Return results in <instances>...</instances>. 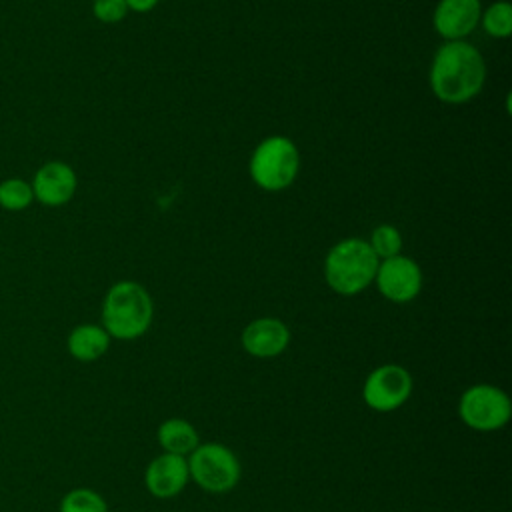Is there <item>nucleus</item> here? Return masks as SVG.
<instances>
[{
    "instance_id": "nucleus-1",
    "label": "nucleus",
    "mask_w": 512,
    "mask_h": 512,
    "mask_svg": "<svg viewBox=\"0 0 512 512\" xmlns=\"http://www.w3.org/2000/svg\"><path fill=\"white\" fill-rule=\"evenodd\" d=\"M486 64L480 52L464 40H448L432 60L430 86L438 100L464 104L484 86Z\"/></svg>"
},
{
    "instance_id": "nucleus-2",
    "label": "nucleus",
    "mask_w": 512,
    "mask_h": 512,
    "mask_svg": "<svg viewBox=\"0 0 512 512\" xmlns=\"http://www.w3.org/2000/svg\"><path fill=\"white\" fill-rule=\"evenodd\" d=\"M152 298L146 288L132 280L116 282L102 302V328L110 338L134 340L152 322Z\"/></svg>"
},
{
    "instance_id": "nucleus-3",
    "label": "nucleus",
    "mask_w": 512,
    "mask_h": 512,
    "mask_svg": "<svg viewBox=\"0 0 512 512\" xmlns=\"http://www.w3.org/2000/svg\"><path fill=\"white\" fill-rule=\"evenodd\" d=\"M378 262L366 240L346 238L330 248L324 262V276L334 292L354 296L374 282Z\"/></svg>"
},
{
    "instance_id": "nucleus-4",
    "label": "nucleus",
    "mask_w": 512,
    "mask_h": 512,
    "mask_svg": "<svg viewBox=\"0 0 512 512\" xmlns=\"http://www.w3.org/2000/svg\"><path fill=\"white\" fill-rule=\"evenodd\" d=\"M298 166L300 154L294 142L284 136H270L262 140L252 152L250 176L260 188L278 192L294 182Z\"/></svg>"
},
{
    "instance_id": "nucleus-5",
    "label": "nucleus",
    "mask_w": 512,
    "mask_h": 512,
    "mask_svg": "<svg viewBox=\"0 0 512 512\" xmlns=\"http://www.w3.org/2000/svg\"><path fill=\"white\" fill-rule=\"evenodd\" d=\"M190 478L206 492L224 494L240 480V462L236 454L218 442L198 444L186 458Z\"/></svg>"
},
{
    "instance_id": "nucleus-6",
    "label": "nucleus",
    "mask_w": 512,
    "mask_h": 512,
    "mask_svg": "<svg viewBox=\"0 0 512 512\" xmlns=\"http://www.w3.org/2000/svg\"><path fill=\"white\" fill-rule=\"evenodd\" d=\"M460 420L478 432H494L508 424L512 404L504 390L492 384H474L458 400Z\"/></svg>"
},
{
    "instance_id": "nucleus-7",
    "label": "nucleus",
    "mask_w": 512,
    "mask_h": 512,
    "mask_svg": "<svg viewBox=\"0 0 512 512\" xmlns=\"http://www.w3.org/2000/svg\"><path fill=\"white\" fill-rule=\"evenodd\" d=\"M412 394V376L400 364H382L374 368L362 386V400L376 412L400 408Z\"/></svg>"
},
{
    "instance_id": "nucleus-8",
    "label": "nucleus",
    "mask_w": 512,
    "mask_h": 512,
    "mask_svg": "<svg viewBox=\"0 0 512 512\" xmlns=\"http://www.w3.org/2000/svg\"><path fill=\"white\" fill-rule=\"evenodd\" d=\"M374 282L384 298L404 304L418 296L422 288V272L412 258L398 254L378 262Z\"/></svg>"
},
{
    "instance_id": "nucleus-9",
    "label": "nucleus",
    "mask_w": 512,
    "mask_h": 512,
    "mask_svg": "<svg viewBox=\"0 0 512 512\" xmlns=\"http://www.w3.org/2000/svg\"><path fill=\"white\" fill-rule=\"evenodd\" d=\"M30 186L36 202L50 208H58L72 200L78 186V178L70 164L62 160H50L34 172Z\"/></svg>"
},
{
    "instance_id": "nucleus-10",
    "label": "nucleus",
    "mask_w": 512,
    "mask_h": 512,
    "mask_svg": "<svg viewBox=\"0 0 512 512\" xmlns=\"http://www.w3.org/2000/svg\"><path fill=\"white\" fill-rule=\"evenodd\" d=\"M188 480H190V472H188L186 458L168 454V452H162L160 456H156L144 472V484L148 492L160 500L178 496L188 484Z\"/></svg>"
},
{
    "instance_id": "nucleus-11",
    "label": "nucleus",
    "mask_w": 512,
    "mask_h": 512,
    "mask_svg": "<svg viewBox=\"0 0 512 512\" xmlns=\"http://www.w3.org/2000/svg\"><path fill=\"white\" fill-rule=\"evenodd\" d=\"M480 0H440L434 8V28L446 40L468 36L480 22Z\"/></svg>"
},
{
    "instance_id": "nucleus-12",
    "label": "nucleus",
    "mask_w": 512,
    "mask_h": 512,
    "mask_svg": "<svg viewBox=\"0 0 512 512\" xmlns=\"http://www.w3.org/2000/svg\"><path fill=\"white\" fill-rule=\"evenodd\" d=\"M290 344V330L278 318H256L242 332V346L250 356L274 358Z\"/></svg>"
},
{
    "instance_id": "nucleus-13",
    "label": "nucleus",
    "mask_w": 512,
    "mask_h": 512,
    "mask_svg": "<svg viewBox=\"0 0 512 512\" xmlns=\"http://www.w3.org/2000/svg\"><path fill=\"white\" fill-rule=\"evenodd\" d=\"M66 346L72 358L80 362H94L106 354L110 346V336L102 326L80 324L68 334Z\"/></svg>"
},
{
    "instance_id": "nucleus-14",
    "label": "nucleus",
    "mask_w": 512,
    "mask_h": 512,
    "mask_svg": "<svg viewBox=\"0 0 512 512\" xmlns=\"http://www.w3.org/2000/svg\"><path fill=\"white\" fill-rule=\"evenodd\" d=\"M156 438L164 452L176 454V456H188L198 444V432L196 428L184 420V418H168L158 426Z\"/></svg>"
},
{
    "instance_id": "nucleus-15",
    "label": "nucleus",
    "mask_w": 512,
    "mask_h": 512,
    "mask_svg": "<svg viewBox=\"0 0 512 512\" xmlns=\"http://www.w3.org/2000/svg\"><path fill=\"white\" fill-rule=\"evenodd\" d=\"M34 202V192L28 180L12 176L0 182V208L8 212L26 210Z\"/></svg>"
},
{
    "instance_id": "nucleus-16",
    "label": "nucleus",
    "mask_w": 512,
    "mask_h": 512,
    "mask_svg": "<svg viewBox=\"0 0 512 512\" xmlns=\"http://www.w3.org/2000/svg\"><path fill=\"white\" fill-rule=\"evenodd\" d=\"M482 28L494 38H508L512 32V6L506 0L490 4L482 16Z\"/></svg>"
},
{
    "instance_id": "nucleus-17",
    "label": "nucleus",
    "mask_w": 512,
    "mask_h": 512,
    "mask_svg": "<svg viewBox=\"0 0 512 512\" xmlns=\"http://www.w3.org/2000/svg\"><path fill=\"white\" fill-rule=\"evenodd\" d=\"M60 512H108V506L96 490L74 488L60 500Z\"/></svg>"
},
{
    "instance_id": "nucleus-18",
    "label": "nucleus",
    "mask_w": 512,
    "mask_h": 512,
    "mask_svg": "<svg viewBox=\"0 0 512 512\" xmlns=\"http://www.w3.org/2000/svg\"><path fill=\"white\" fill-rule=\"evenodd\" d=\"M368 244H370V248H372V252L376 254L378 260H386V258H392V256L400 254L402 238H400V232L394 226L380 224V226L374 228Z\"/></svg>"
},
{
    "instance_id": "nucleus-19",
    "label": "nucleus",
    "mask_w": 512,
    "mask_h": 512,
    "mask_svg": "<svg viewBox=\"0 0 512 512\" xmlns=\"http://www.w3.org/2000/svg\"><path fill=\"white\" fill-rule=\"evenodd\" d=\"M92 12L100 22L116 24L126 16L128 4H126V0H94Z\"/></svg>"
},
{
    "instance_id": "nucleus-20",
    "label": "nucleus",
    "mask_w": 512,
    "mask_h": 512,
    "mask_svg": "<svg viewBox=\"0 0 512 512\" xmlns=\"http://www.w3.org/2000/svg\"><path fill=\"white\" fill-rule=\"evenodd\" d=\"M126 4H128V10L148 12V10H152L158 4V0H126Z\"/></svg>"
}]
</instances>
